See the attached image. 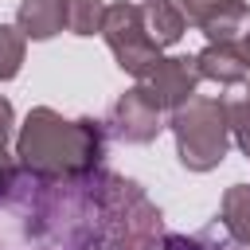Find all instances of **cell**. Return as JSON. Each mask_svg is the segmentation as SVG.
<instances>
[{"instance_id": "cell-1", "label": "cell", "mask_w": 250, "mask_h": 250, "mask_svg": "<svg viewBox=\"0 0 250 250\" xmlns=\"http://www.w3.org/2000/svg\"><path fill=\"white\" fill-rule=\"evenodd\" d=\"M105 129L94 117H62L47 105L31 109L16 137V164L31 180H78L98 172Z\"/></svg>"}, {"instance_id": "cell-2", "label": "cell", "mask_w": 250, "mask_h": 250, "mask_svg": "<svg viewBox=\"0 0 250 250\" xmlns=\"http://www.w3.org/2000/svg\"><path fill=\"white\" fill-rule=\"evenodd\" d=\"M160 238V211L133 180L98 172L94 215L82 227H66L51 250H152Z\"/></svg>"}, {"instance_id": "cell-3", "label": "cell", "mask_w": 250, "mask_h": 250, "mask_svg": "<svg viewBox=\"0 0 250 250\" xmlns=\"http://www.w3.org/2000/svg\"><path fill=\"white\" fill-rule=\"evenodd\" d=\"M168 129L176 137V156L188 172H211L227 160L230 125L223 98H188L180 109H172Z\"/></svg>"}, {"instance_id": "cell-4", "label": "cell", "mask_w": 250, "mask_h": 250, "mask_svg": "<svg viewBox=\"0 0 250 250\" xmlns=\"http://www.w3.org/2000/svg\"><path fill=\"white\" fill-rule=\"evenodd\" d=\"M102 35H105V47L113 51L117 66H121L125 74H133V78L160 55V47L152 43V35H148V27H145L141 4H125V0H121V4H105Z\"/></svg>"}, {"instance_id": "cell-5", "label": "cell", "mask_w": 250, "mask_h": 250, "mask_svg": "<svg viewBox=\"0 0 250 250\" xmlns=\"http://www.w3.org/2000/svg\"><path fill=\"white\" fill-rule=\"evenodd\" d=\"M137 86L160 105V109H180L188 98H195L199 90V70H195V59L188 55H156L141 74H137Z\"/></svg>"}, {"instance_id": "cell-6", "label": "cell", "mask_w": 250, "mask_h": 250, "mask_svg": "<svg viewBox=\"0 0 250 250\" xmlns=\"http://www.w3.org/2000/svg\"><path fill=\"white\" fill-rule=\"evenodd\" d=\"M160 129H164V109L141 86L125 90L109 109V133L125 145H148L160 137Z\"/></svg>"}, {"instance_id": "cell-7", "label": "cell", "mask_w": 250, "mask_h": 250, "mask_svg": "<svg viewBox=\"0 0 250 250\" xmlns=\"http://www.w3.org/2000/svg\"><path fill=\"white\" fill-rule=\"evenodd\" d=\"M195 70H199V78H207V82L238 86V82L250 78V55H246L238 43H207V47L195 55Z\"/></svg>"}, {"instance_id": "cell-8", "label": "cell", "mask_w": 250, "mask_h": 250, "mask_svg": "<svg viewBox=\"0 0 250 250\" xmlns=\"http://www.w3.org/2000/svg\"><path fill=\"white\" fill-rule=\"evenodd\" d=\"M16 27L27 39H55L66 27V0H20L16 8Z\"/></svg>"}, {"instance_id": "cell-9", "label": "cell", "mask_w": 250, "mask_h": 250, "mask_svg": "<svg viewBox=\"0 0 250 250\" xmlns=\"http://www.w3.org/2000/svg\"><path fill=\"white\" fill-rule=\"evenodd\" d=\"M141 12H145V27H148L156 47H172V43L184 39L188 16L180 12V4H172V0H145Z\"/></svg>"}, {"instance_id": "cell-10", "label": "cell", "mask_w": 250, "mask_h": 250, "mask_svg": "<svg viewBox=\"0 0 250 250\" xmlns=\"http://www.w3.org/2000/svg\"><path fill=\"white\" fill-rule=\"evenodd\" d=\"M219 227L230 242L250 246V184H230L219 203Z\"/></svg>"}, {"instance_id": "cell-11", "label": "cell", "mask_w": 250, "mask_h": 250, "mask_svg": "<svg viewBox=\"0 0 250 250\" xmlns=\"http://www.w3.org/2000/svg\"><path fill=\"white\" fill-rule=\"evenodd\" d=\"M246 23H250V4H246V0H230V4H223L211 20H203L199 31H203L211 43H234V39L246 31Z\"/></svg>"}, {"instance_id": "cell-12", "label": "cell", "mask_w": 250, "mask_h": 250, "mask_svg": "<svg viewBox=\"0 0 250 250\" xmlns=\"http://www.w3.org/2000/svg\"><path fill=\"white\" fill-rule=\"evenodd\" d=\"M227 105V125H230V141L250 156V78L238 82V90L230 98H223Z\"/></svg>"}, {"instance_id": "cell-13", "label": "cell", "mask_w": 250, "mask_h": 250, "mask_svg": "<svg viewBox=\"0 0 250 250\" xmlns=\"http://www.w3.org/2000/svg\"><path fill=\"white\" fill-rule=\"evenodd\" d=\"M12 125H16V109L8 98H0V203L12 195L16 180H20V164L8 160V137H12Z\"/></svg>"}, {"instance_id": "cell-14", "label": "cell", "mask_w": 250, "mask_h": 250, "mask_svg": "<svg viewBox=\"0 0 250 250\" xmlns=\"http://www.w3.org/2000/svg\"><path fill=\"white\" fill-rule=\"evenodd\" d=\"M105 23V0H66V27L74 35H98Z\"/></svg>"}, {"instance_id": "cell-15", "label": "cell", "mask_w": 250, "mask_h": 250, "mask_svg": "<svg viewBox=\"0 0 250 250\" xmlns=\"http://www.w3.org/2000/svg\"><path fill=\"white\" fill-rule=\"evenodd\" d=\"M23 55H27V35H23L20 27L0 23V82H8V78L20 74Z\"/></svg>"}, {"instance_id": "cell-16", "label": "cell", "mask_w": 250, "mask_h": 250, "mask_svg": "<svg viewBox=\"0 0 250 250\" xmlns=\"http://www.w3.org/2000/svg\"><path fill=\"white\" fill-rule=\"evenodd\" d=\"M160 250H227V242H215V227L203 234H160Z\"/></svg>"}, {"instance_id": "cell-17", "label": "cell", "mask_w": 250, "mask_h": 250, "mask_svg": "<svg viewBox=\"0 0 250 250\" xmlns=\"http://www.w3.org/2000/svg\"><path fill=\"white\" fill-rule=\"evenodd\" d=\"M223 4H230V0H180V12L188 16V23H203V20H211Z\"/></svg>"}, {"instance_id": "cell-18", "label": "cell", "mask_w": 250, "mask_h": 250, "mask_svg": "<svg viewBox=\"0 0 250 250\" xmlns=\"http://www.w3.org/2000/svg\"><path fill=\"white\" fill-rule=\"evenodd\" d=\"M242 51L250 55V23H246V31H242Z\"/></svg>"}]
</instances>
